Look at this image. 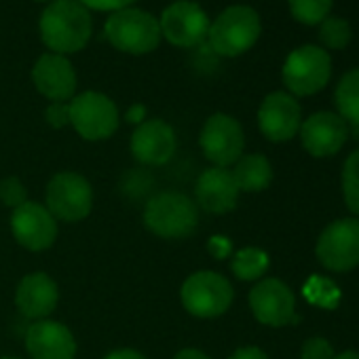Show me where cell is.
I'll return each mask as SVG.
<instances>
[{"mask_svg": "<svg viewBox=\"0 0 359 359\" xmlns=\"http://www.w3.org/2000/svg\"><path fill=\"white\" fill-rule=\"evenodd\" d=\"M39 28L49 53L68 55L87 47L93 32V22L89 9L83 7L79 0H55L43 11Z\"/></svg>", "mask_w": 359, "mask_h": 359, "instance_id": "1", "label": "cell"}, {"mask_svg": "<svg viewBox=\"0 0 359 359\" xmlns=\"http://www.w3.org/2000/svg\"><path fill=\"white\" fill-rule=\"evenodd\" d=\"M260 15L248 5H233L224 9L210 26L208 41L222 57H237L250 51L260 39Z\"/></svg>", "mask_w": 359, "mask_h": 359, "instance_id": "2", "label": "cell"}, {"mask_svg": "<svg viewBox=\"0 0 359 359\" xmlns=\"http://www.w3.org/2000/svg\"><path fill=\"white\" fill-rule=\"evenodd\" d=\"M144 224L163 239H184L199 224V210L182 193H161L146 203Z\"/></svg>", "mask_w": 359, "mask_h": 359, "instance_id": "3", "label": "cell"}, {"mask_svg": "<svg viewBox=\"0 0 359 359\" xmlns=\"http://www.w3.org/2000/svg\"><path fill=\"white\" fill-rule=\"evenodd\" d=\"M106 39L110 45L129 55H146L161 43L158 20L142 9H121L106 20Z\"/></svg>", "mask_w": 359, "mask_h": 359, "instance_id": "4", "label": "cell"}, {"mask_svg": "<svg viewBox=\"0 0 359 359\" xmlns=\"http://www.w3.org/2000/svg\"><path fill=\"white\" fill-rule=\"evenodd\" d=\"M233 285L226 277L214 271H199L193 273L184 283L180 298H182L184 309L201 319L220 317L233 304Z\"/></svg>", "mask_w": 359, "mask_h": 359, "instance_id": "5", "label": "cell"}, {"mask_svg": "<svg viewBox=\"0 0 359 359\" xmlns=\"http://www.w3.org/2000/svg\"><path fill=\"white\" fill-rule=\"evenodd\" d=\"M285 87L298 95H313L321 91L332 76V60L325 49L315 45H304L294 49L281 70Z\"/></svg>", "mask_w": 359, "mask_h": 359, "instance_id": "6", "label": "cell"}, {"mask_svg": "<svg viewBox=\"0 0 359 359\" xmlns=\"http://www.w3.org/2000/svg\"><path fill=\"white\" fill-rule=\"evenodd\" d=\"M93 189L87 177L74 171H62L47 184V210L55 220L81 222L91 214Z\"/></svg>", "mask_w": 359, "mask_h": 359, "instance_id": "7", "label": "cell"}, {"mask_svg": "<svg viewBox=\"0 0 359 359\" xmlns=\"http://www.w3.org/2000/svg\"><path fill=\"white\" fill-rule=\"evenodd\" d=\"M70 125L76 133L89 142L108 140L118 129V110L116 104L100 93L85 91L70 100Z\"/></svg>", "mask_w": 359, "mask_h": 359, "instance_id": "8", "label": "cell"}, {"mask_svg": "<svg viewBox=\"0 0 359 359\" xmlns=\"http://www.w3.org/2000/svg\"><path fill=\"white\" fill-rule=\"evenodd\" d=\"M158 26L161 36L173 47L191 49L208 39L212 22L203 7L195 0H175V3L165 7Z\"/></svg>", "mask_w": 359, "mask_h": 359, "instance_id": "9", "label": "cell"}, {"mask_svg": "<svg viewBox=\"0 0 359 359\" xmlns=\"http://www.w3.org/2000/svg\"><path fill=\"white\" fill-rule=\"evenodd\" d=\"M317 258L327 271L355 269L359 264V220L342 218L325 226L317 241Z\"/></svg>", "mask_w": 359, "mask_h": 359, "instance_id": "10", "label": "cell"}, {"mask_svg": "<svg viewBox=\"0 0 359 359\" xmlns=\"http://www.w3.org/2000/svg\"><path fill=\"white\" fill-rule=\"evenodd\" d=\"M199 144L203 154L216 165V167H229L235 165L243 156V129L237 118L229 114H212L199 135Z\"/></svg>", "mask_w": 359, "mask_h": 359, "instance_id": "11", "label": "cell"}, {"mask_svg": "<svg viewBox=\"0 0 359 359\" xmlns=\"http://www.w3.org/2000/svg\"><path fill=\"white\" fill-rule=\"evenodd\" d=\"M11 231L20 245L30 252L49 250L57 237V220L45 205L26 201L11 216Z\"/></svg>", "mask_w": 359, "mask_h": 359, "instance_id": "12", "label": "cell"}, {"mask_svg": "<svg viewBox=\"0 0 359 359\" xmlns=\"http://www.w3.org/2000/svg\"><path fill=\"white\" fill-rule=\"evenodd\" d=\"M302 125V110L294 95L275 91L269 93L258 110V127L271 142L292 140Z\"/></svg>", "mask_w": 359, "mask_h": 359, "instance_id": "13", "label": "cell"}, {"mask_svg": "<svg viewBox=\"0 0 359 359\" xmlns=\"http://www.w3.org/2000/svg\"><path fill=\"white\" fill-rule=\"evenodd\" d=\"M250 306L254 317L271 327H281L294 319V294L279 279H264L250 292Z\"/></svg>", "mask_w": 359, "mask_h": 359, "instance_id": "14", "label": "cell"}, {"mask_svg": "<svg viewBox=\"0 0 359 359\" xmlns=\"http://www.w3.org/2000/svg\"><path fill=\"white\" fill-rule=\"evenodd\" d=\"M32 81L41 95L51 102H68L76 91V72L66 55L45 53L32 68Z\"/></svg>", "mask_w": 359, "mask_h": 359, "instance_id": "15", "label": "cell"}, {"mask_svg": "<svg viewBox=\"0 0 359 359\" xmlns=\"http://www.w3.org/2000/svg\"><path fill=\"white\" fill-rule=\"evenodd\" d=\"M300 137L309 154L319 158L332 156L344 146L348 137V125L340 118V114L315 112L300 125Z\"/></svg>", "mask_w": 359, "mask_h": 359, "instance_id": "16", "label": "cell"}, {"mask_svg": "<svg viewBox=\"0 0 359 359\" xmlns=\"http://www.w3.org/2000/svg\"><path fill=\"white\" fill-rule=\"evenodd\" d=\"M26 348L32 359H74L76 340L64 323L41 319L28 327Z\"/></svg>", "mask_w": 359, "mask_h": 359, "instance_id": "17", "label": "cell"}, {"mask_svg": "<svg viewBox=\"0 0 359 359\" xmlns=\"http://www.w3.org/2000/svg\"><path fill=\"white\" fill-rule=\"evenodd\" d=\"M175 152V131L161 118L144 121L131 135V154L144 165H165Z\"/></svg>", "mask_w": 359, "mask_h": 359, "instance_id": "18", "label": "cell"}, {"mask_svg": "<svg viewBox=\"0 0 359 359\" xmlns=\"http://www.w3.org/2000/svg\"><path fill=\"white\" fill-rule=\"evenodd\" d=\"M57 300H60L57 283L47 273L26 275L15 292V304L20 313L34 321L47 319L55 311Z\"/></svg>", "mask_w": 359, "mask_h": 359, "instance_id": "19", "label": "cell"}, {"mask_svg": "<svg viewBox=\"0 0 359 359\" xmlns=\"http://www.w3.org/2000/svg\"><path fill=\"white\" fill-rule=\"evenodd\" d=\"M195 195L199 205L210 214H226L235 210L239 199V189L235 184V177L224 167L205 169L195 187Z\"/></svg>", "mask_w": 359, "mask_h": 359, "instance_id": "20", "label": "cell"}, {"mask_svg": "<svg viewBox=\"0 0 359 359\" xmlns=\"http://www.w3.org/2000/svg\"><path fill=\"white\" fill-rule=\"evenodd\" d=\"M235 177V184L239 191L245 193H260L269 189L273 180V167L266 156L262 154H245L235 163V169L231 171Z\"/></svg>", "mask_w": 359, "mask_h": 359, "instance_id": "21", "label": "cell"}, {"mask_svg": "<svg viewBox=\"0 0 359 359\" xmlns=\"http://www.w3.org/2000/svg\"><path fill=\"white\" fill-rule=\"evenodd\" d=\"M336 106L340 118L359 135V68L346 72L336 87Z\"/></svg>", "mask_w": 359, "mask_h": 359, "instance_id": "22", "label": "cell"}, {"mask_svg": "<svg viewBox=\"0 0 359 359\" xmlns=\"http://www.w3.org/2000/svg\"><path fill=\"white\" fill-rule=\"evenodd\" d=\"M269 269V254L258 248L239 250L233 258V273L243 281H254L262 277Z\"/></svg>", "mask_w": 359, "mask_h": 359, "instance_id": "23", "label": "cell"}, {"mask_svg": "<svg viewBox=\"0 0 359 359\" xmlns=\"http://www.w3.org/2000/svg\"><path fill=\"white\" fill-rule=\"evenodd\" d=\"M334 0H287L292 18L304 26L321 24L332 11Z\"/></svg>", "mask_w": 359, "mask_h": 359, "instance_id": "24", "label": "cell"}, {"mask_svg": "<svg viewBox=\"0 0 359 359\" xmlns=\"http://www.w3.org/2000/svg\"><path fill=\"white\" fill-rule=\"evenodd\" d=\"M342 195L346 208L359 216V150H355L342 169Z\"/></svg>", "mask_w": 359, "mask_h": 359, "instance_id": "25", "label": "cell"}, {"mask_svg": "<svg viewBox=\"0 0 359 359\" xmlns=\"http://www.w3.org/2000/svg\"><path fill=\"white\" fill-rule=\"evenodd\" d=\"M319 41L327 49H344L351 43V26L340 18H325L319 28Z\"/></svg>", "mask_w": 359, "mask_h": 359, "instance_id": "26", "label": "cell"}, {"mask_svg": "<svg viewBox=\"0 0 359 359\" xmlns=\"http://www.w3.org/2000/svg\"><path fill=\"white\" fill-rule=\"evenodd\" d=\"M0 201L11 210H18L28 201V191L20 177H5L0 182Z\"/></svg>", "mask_w": 359, "mask_h": 359, "instance_id": "27", "label": "cell"}, {"mask_svg": "<svg viewBox=\"0 0 359 359\" xmlns=\"http://www.w3.org/2000/svg\"><path fill=\"white\" fill-rule=\"evenodd\" d=\"M334 348L325 338H309L302 344V359H332Z\"/></svg>", "mask_w": 359, "mask_h": 359, "instance_id": "28", "label": "cell"}, {"mask_svg": "<svg viewBox=\"0 0 359 359\" xmlns=\"http://www.w3.org/2000/svg\"><path fill=\"white\" fill-rule=\"evenodd\" d=\"M45 116H47V123H49L51 127L62 129V127L70 125V106H68L66 102H53V104L47 108Z\"/></svg>", "mask_w": 359, "mask_h": 359, "instance_id": "29", "label": "cell"}, {"mask_svg": "<svg viewBox=\"0 0 359 359\" xmlns=\"http://www.w3.org/2000/svg\"><path fill=\"white\" fill-rule=\"evenodd\" d=\"M79 3L87 9H93V11H121V9H127L131 7L135 0H79Z\"/></svg>", "mask_w": 359, "mask_h": 359, "instance_id": "30", "label": "cell"}, {"mask_svg": "<svg viewBox=\"0 0 359 359\" xmlns=\"http://www.w3.org/2000/svg\"><path fill=\"white\" fill-rule=\"evenodd\" d=\"M229 359H269V357L258 346H243V348H237Z\"/></svg>", "mask_w": 359, "mask_h": 359, "instance_id": "31", "label": "cell"}, {"mask_svg": "<svg viewBox=\"0 0 359 359\" xmlns=\"http://www.w3.org/2000/svg\"><path fill=\"white\" fill-rule=\"evenodd\" d=\"M104 359H146L142 353L133 351V348H116L112 353H108Z\"/></svg>", "mask_w": 359, "mask_h": 359, "instance_id": "32", "label": "cell"}, {"mask_svg": "<svg viewBox=\"0 0 359 359\" xmlns=\"http://www.w3.org/2000/svg\"><path fill=\"white\" fill-rule=\"evenodd\" d=\"M173 359H210V357L199 348H182Z\"/></svg>", "mask_w": 359, "mask_h": 359, "instance_id": "33", "label": "cell"}, {"mask_svg": "<svg viewBox=\"0 0 359 359\" xmlns=\"http://www.w3.org/2000/svg\"><path fill=\"white\" fill-rule=\"evenodd\" d=\"M142 116H144V108H142V106H133V108L129 110V114H127V118H129L131 123H137Z\"/></svg>", "mask_w": 359, "mask_h": 359, "instance_id": "34", "label": "cell"}, {"mask_svg": "<svg viewBox=\"0 0 359 359\" xmlns=\"http://www.w3.org/2000/svg\"><path fill=\"white\" fill-rule=\"evenodd\" d=\"M332 359H359V353L357 351H344L340 355H334Z\"/></svg>", "mask_w": 359, "mask_h": 359, "instance_id": "35", "label": "cell"}, {"mask_svg": "<svg viewBox=\"0 0 359 359\" xmlns=\"http://www.w3.org/2000/svg\"><path fill=\"white\" fill-rule=\"evenodd\" d=\"M36 3H55V0H36Z\"/></svg>", "mask_w": 359, "mask_h": 359, "instance_id": "36", "label": "cell"}, {"mask_svg": "<svg viewBox=\"0 0 359 359\" xmlns=\"http://www.w3.org/2000/svg\"><path fill=\"white\" fill-rule=\"evenodd\" d=\"M0 359H20V357H0Z\"/></svg>", "mask_w": 359, "mask_h": 359, "instance_id": "37", "label": "cell"}]
</instances>
